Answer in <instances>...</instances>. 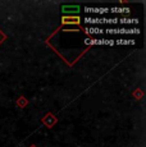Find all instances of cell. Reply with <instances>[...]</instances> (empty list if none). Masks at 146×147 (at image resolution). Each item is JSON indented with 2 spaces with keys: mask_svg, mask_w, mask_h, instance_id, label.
<instances>
[{
  "mask_svg": "<svg viewBox=\"0 0 146 147\" xmlns=\"http://www.w3.org/2000/svg\"><path fill=\"white\" fill-rule=\"evenodd\" d=\"M104 32L109 33V35H139L140 33V30L139 28H126V27H122V28H106Z\"/></svg>",
  "mask_w": 146,
  "mask_h": 147,
  "instance_id": "6da1fadb",
  "label": "cell"
},
{
  "mask_svg": "<svg viewBox=\"0 0 146 147\" xmlns=\"http://www.w3.org/2000/svg\"><path fill=\"white\" fill-rule=\"evenodd\" d=\"M85 23L91 24V26H96V24H105L106 17H85Z\"/></svg>",
  "mask_w": 146,
  "mask_h": 147,
  "instance_id": "7a4b0ae2",
  "label": "cell"
},
{
  "mask_svg": "<svg viewBox=\"0 0 146 147\" xmlns=\"http://www.w3.org/2000/svg\"><path fill=\"white\" fill-rule=\"evenodd\" d=\"M85 13H89V14H106L109 12V8H105V7H85Z\"/></svg>",
  "mask_w": 146,
  "mask_h": 147,
  "instance_id": "3957f363",
  "label": "cell"
},
{
  "mask_svg": "<svg viewBox=\"0 0 146 147\" xmlns=\"http://www.w3.org/2000/svg\"><path fill=\"white\" fill-rule=\"evenodd\" d=\"M62 23L63 24H78L81 23V18L78 16H67V17H63L62 18Z\"/></svg>",
  "mask_w": 146,
  "mask_h": 147,
  "instance_id": "277c9868",
  "label": "cell"
},
{
  "mask_svg": "<svg viewBox=\"0 0 146 147\" xmlns=\"http://www.w3.org/2000/svg\"><path fill=\"white\" fill-rule=\"evenodd\" d=\"M86 45H114V40H91V38H86L85 40Z\"/></svg>",
  "mask_w": 146,
  "mask_h": 147,
  "instance_id": "5b68a950",
  "label": "cell"
},
{
  "mask_svg": "<svg viewBox=\"0 0 146 147\" xmlns=\"http://www.w3.org/2000/svg\"><path fill=\"white\" fill-rule=\"evenodd\" d=\"M62 12L63 13H72V14H78L81 12L80 10V5H63L62 7Z\"/></svg>",
  "mask_w": 146,
  "mask_h": 147,
  "instance_id": "8992f818",
  "label": "cell"
},
{
  "mask_svg": "<svg viewBox=\"0 0 146 147\" xmlns=\"http://www.w3.org/2000/svg\"><path fill=\"white\" fill-rule=\"evenodd\" d=\"M85 33H86V35H103L104 30H101V28H99V27L90 26V27L85 28Z\"/></svg>",
  "mask_w": 146,
  "mask_h": 147,
  "instance_id": "52a82bcc",
  "label": "cell"
},
{
  "mask_svg": "<svg viewBox=\"0 0 146 147\" xmlns=\"http://www.w3.org/2000/svg\"><path fill=\"white\" fill-rule=\"evenodd\" d=\"M118 22L122 24H139V19L137 18H122L118 19Z\"/></svg>",
  "mask_w": 146,
  "mask_h": 147,
  "instance_id": "ba28073f",
  "label": "cell"
},
{
  "mask_svg": "<svg viewBox=\"0 0 146 147\" xmlns=\"http://www.w3.org/2000/svg\"><path fill=\"white\" fill-rule=\"evenodd\" d=\"M109 12H112V13H130V8H117V7H114V8H110L109 9Z\"/></svg>",
  "mask_w": 146,
  "mask_h": 147,
  "instance_id": "9c48e42d",
  "label": "cell"
},
{
  "mask_svg": "<svg viewBox=\"0 0 146 147\" xmlns=\"http://www.w3.org/2000/svg\"><path fill=\"white\" fill-rule=\"evenodd\" d=\"M114 44H117V45H135L136 42H135V40H124V38H119V40L114 41Z\"/></svg>",
  "mask_w": 146,
  "mask_h": 147,
  "instance_id": "30bf717a",
  "label": "cell"
},
{
  "mask_svg": "<svg viewBox=\"0 0 146 147\" xmlns=\"http://www.w3.org/2000/svg\"><path fill=\"white\" fill-rule=\"evenodd\" d=\"M118 23V18H106L105 24H117Z\"/></svg>",
  "mask_w": 146,
  "mask_h": 147,
  "instance_id": "8fae6325",
  "label": "cell"
}]
</instances>
